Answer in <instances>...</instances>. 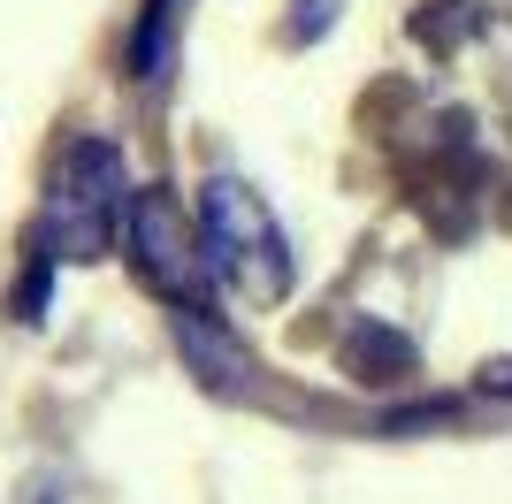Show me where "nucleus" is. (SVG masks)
Wrapping results in <instances>:
<instances>
[{"mask_svg": "<svg viewBox=\"0 0 512 504\" xmlns=\"http://www.w3.org/2000/svg\"><path fill=\"white\" fill-rule=\"evenodd\" d=\"M199 245H207V275L245 291L253 306H276L291 291V245H283L276 214L253 184L237 176H214L199 191Z\"/></svg>", "mask_w": 512, "mask_h": 504, "instance_id": "nucleus-1", "label": "nucleus"}, {"mask_svg": "<svg viewBox=\"0 0 512 504\" xmlns=\"http://www.w3.org/2000/svg\"><path fill=\"white\" fill-rule=\"evenodd\" d=\"M123 222V153L100 138H77L54 168V199H46V237L62 260H100L107 237Z\"/></svg>", "mask_w": 512, "mask_h": 504, "instance_id": "nucleus-2", "label": "nucleus"}, {"mask_svg": "<svg viewBox=\"0 0 512 504\" xmlns=\"http://www.w3.org/2000/svg\"><path fill=\"white\" fill-rule=\"evenodd\" d=\"M130 260L169 306H207V245H199V222H184V199L176 191H138L130 199Z\"/></svg>", "mask_w": 512, "mask_h": 504, "instance_id": "nucleus-3", "label": "nucleus"}, {"mask_svg": "<svg viewBox=\"0 0 512 504\" xmlns=\"http://www.w3.org/2000/svg\"><path fill=\"white\" fill-rule=\"evenodd\" d=\"M482 382H490V390H505V398H512V367H490V375H482Z\"/></svg>", "mask_w": 512, "mask_h": 504, "instance_id": "nucleus-4", "label": "nucleus"}]
</instances>
